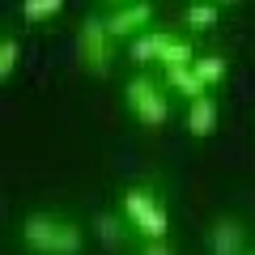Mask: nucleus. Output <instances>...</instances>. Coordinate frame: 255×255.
<instances>
[{"instance_id": "1a4fd4ad", "label": "nucleus", "mask_w": 255, "mask_h": 255, "mask_svg": "<svg viewBox=\"0 0 255 255\" xmlns=\"http://www.w3.org/2000/svg\"><path fill=\"white\" fill-rule=\"evenodd\" d=\"M183 21L191 30H213L221 21V4H213V0H191L187 9H183Z\"/></svg>"}, {"instance_id": "9b49d317", "label": "nucleus", "mask_w": 255, "mask_h": 255, "mask_svg": "<svg viewBox=\"0 0 255 255\" xmlns=\"http://www.w3.org/2000/svg\"><path fill=\"white\" fill-rule=\"evenodd\" d=\"M200 60V55L191 51V43L183 34H174V43L166 47V55H162V64H157V68H162V73H170V68H191V64Z\"/></svg>"}, {"instance_id": "f3484780", "label": "nucleus", "mask_w": 255, "mask_h": 255, "mask_svg": "<svg viewBox=\"0 0 255 255\" xmlns=\"http://www.w3.org/2000/svg\"><path fill=\"white\" fill-rule=\"evenodd\" d=\"M247 255H255V251H247Z\"/></svg>"}, {"instance_id": "39448f33", "label": "nucleus", "mask_w": 255, "mask_h": 255, "mask_svg": "<svg viewBox=\"0 0 255 255\" xmlns=\"http://www.w3.org/2000/svg\"><path fill=\"white\" fill-rule=\"evenodd\" d=\"M102 21H107L111 38H132L136 43L140 34L153 30V4L149 0H119V4H111V13Z\"/></svg>"}, {"instance_id": "f03ea898", "label": "nucleus", "mask_w": 255, "mask_h": 255, "mask_svg": "<svg viewBox=\"0 0 255 255\" xmlns=\"http://www.w3.org/2000/svg\"><path fill=\"white\" fill-rule=\"evenodd\" d=\"M124 217L145 243H166V234H170V213H166L162 196H153L149 187L124 191Z\"/></svg>"}, {"instance_id": "20e7f679", "label": "nucleus", "mask_w": 255, "mask_h": 255, "mask_svg": "<svg viewBox=\"0 0 255 255\" xmlns=\"http://www.w3.org/2000/svg\"><path fill=\"white\" fill-rule=\"evenodd\" d=\"M77 51H81V64L90 73H107L111 60H115V38H111L107 21L102 17H85L81 21V34H77Z\"/></svg>"}, {"instance_id": "ddd939ff", "label": "nucleus", "mask_w": 255, "mask_h": 255, "mask_svg": "<svg viewBox=\"0 0 255 255\" xmlns=\"http://www.w3.org/2000/svg\"><path fill=\"white\" fill-rule=\"evenodd\" d=\"M94 230H98V238L107 247H119L124 243V221L115 217V213H98V217H94Z\"/></svg>"}, {"instance_id": "6e6552de", "label": "nucleus", "mask_w": 255, "mask_h": 255, "mask_svg": "<svg viewBox=\"0 0 255 255\" xmlns=\"http://www.w3.org/2000/svg\"><path fill=\"white\" fill-rule=\"evenodd\" d=\"M243 221H234V217H221L217 226H213V234H209V251L213 255H247L243 251Z\"/></svg>"}, {"instance_id": "423d86ee", "label": "nucleus", "mask_w": 255, "mask_h": 255, "mask_svg": "<svg viewBox=\"0 0 255 255\" xmlns=\"http://www.w3.org/2000/svg\"><path fill=\"white\" fill-rule=\"evenodd\" d=\"M187 132L196 140H204V136H213L217 132V124H221V107H217V98L213 94H204V98H196V102H187Z\"/></svg>"}, {"instance_id": "0eeeda50", "label": "nucleus", "mask_w": 255, "mask_h": 255, "mask_svg": "<svg viewBox=\"0 0 255 255\" xmlns=\"http://www.w3.org/2000/svg\"><path fill=\"white\" fill-rule=\"evenodd\" d=\"M174 43V34L170 30H149V34H140L136 43L128 47V55H132V64H162V55H166V47Z\"/></svg>"}, {"instance_id": "4468645a", "label": "nucleus", "mask_w": 255, "mask_h": 255, "mask_svg": "<svg viewBox=\"0 0 255 255\" xmlns=\"http://www.w3.org/2000/svg\"><path fill=\"white\" fill-rule=\"evenodd\" d=\"M60 9H64V0H26L21 17L26 21H51V17H60Z\"/></svg>"}, {"instance_id": "2eb2a0df", "label": "nucleus", "mask_w": 255, "mask_h": 255, "mask_svg": "<svg viewBox=\"0 0 255 255\" xmlns=\"http://www.w3.org/2000/svg\"><path fill=\"white\" fill-rule=\"evenodd\" d=\"M13 68H17V38L4 34V38H0V81H9Z\"/></svg>"}, {"instance_id": "f8f14e48", "label": "nucleus", "mask_w": 255, "mask_h": 255, "mask_svg": "<svg viewBox=\"0 0 255 255\" xmlns=\"http://www.w3.org/2000/svg\"><path fill=\"white\" fill-rule=\"evenodd\" d=\"M191 73L204 81V90H213V85H221L226 81V60H221L217 51H209V55H200V60L191 64Z\"/></svg>"}, {"instance_id": "9d476101", "label": "nucleus", "mask_w": 255, "mask_h": 255, "mask_svg": "<svg viewBox=\"0 0 255 255\" xmlns=\"http://www.w3.org/2000/svg\"><path fill=\"white\" fill-rule=\"evenodd\" d=\"M166 85H170V90H179L187 102H196V98H204V94H209V90H204V81L191 73V68H170V73H166Z\"/></svg>"}, {"instance_id": "7ed1b4c3", "label": "nucleus", "mask_w": 255, "mask_h": 255, "mask_svg": "<svg viewBox=\"0 0 255 255\" xmlns=\"http://www.w3.org/2000/svg\"><path fill=\"white\" fill-rule=\"evenodd\" d=\"M124 102H128V111H132L145 128H162L166 115H170V98H166V90L153 81V77H145V73L128 81Z\"/></svg>"}, {"instance_id": "dca6fc26", "label": "nucleus", "mask_w": 255, "mask_h": 255, "mask_svg": "<svg viewBox=\"0 0 255 255\" xmlns=\"http://www.w3.org/2000/svg\"><path fill=\"white\" fill-rule=\"evenodd\" d=\"M140 255H174V247L170 243H145V247H140Z\"/></svg>"}, {"instance_id": "f257e3e1", "label": "nucleus", "mask_w": 255, "mask_h": 255, "mask_svg": "<svg viewBox=\"0 0 255 255\" xmlns=\"http://www.w3.org/2000/svg\"><path fill=\"white\" fill-rule=\"evenodd\" d=\"M21 243L34 255H81V226L51 213H34L21 221Z\"/></svg>"}]
</instances>
